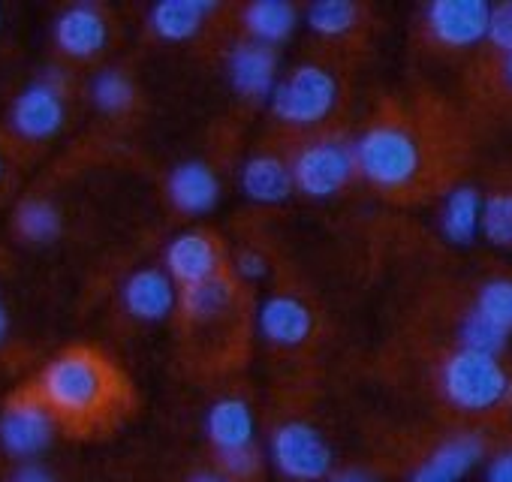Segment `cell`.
I'll use <instances>...</instances> for the list:
<instances>
[{
	"label": "cell",
	"mask_w": 512,
	"mask_h": 482,
	"mask_svg": "<svg viewBox=\"0 0 512 482\" xmlns=\"http://www.w3.org/2000/svg\"><path fill=\"white\" fill-rule=\"evenodd\" d=\"M479 217H482V202H479V193L473 187H461L449 196L446 208H443V232L452 238V241H470L476 226H479Z\"/></svg>",
	"instance_id": "7402d4cb"
},
{
	"label": "cell",
	"mask_w": 512,
	"mask_h": 482,
	"mask_svg": "<svg viewBox=\"0 0 512 482\" xmlns=\"http://www.w3.org/2000/svg\"><path fill=\"white\" fill-rule=\"evenodd\" d=\"M275 467L293 482H317L332 470V449L320 431L305 422H287L272 437Z\"/></svg>",
	"instance_id": "277c9868"
},
{
	"label": "cell",
	"mask_w": 512,
	"mask_h": 482,
	"mask_svg": "<svg viewBox=\"0 0 512 482\" xmlns=\"http://www.w3.org/2000/svg\"><path fill=\"white\" fill-rule=\"evenodd\" d=\"M356 166L362 175L383 187L398 190L407 187L419 172V145L410 133L398 127H374L356 145Z\"/></svg>",
	"instance_id": "7a4b0ae2"
},
{
	"label": "cell",
	"mask_w": 512,
	"mask_h": 482,
	"mask_svg": "<svg viewBox=\"0 0 512 482\" xmlns=\"http://www.w3.org/2000/svg\"><path fill=\"white\" fill-rule=\"evenodd\" d=\"M244 22L260 43H281L296 25V10L284 0H260V4L247 7Z\"/></svg>",
	"instance_id": "44dd1931"
},
{
	"label": "cell",
	"mask_w": 512,
	"mask_h": 482,
	"mask_svg": "<svg viewBox=\"0 0 512 482\" xmlns=\"http://www.w3.org/2000/svg\"><path fill=\"white\" fill-rule=\"evenodd\" d=\"M220 455V467L223 476L235 479H250L256 470H260V455H256L253 446H241V449H229V452H217Z\"/></svg>",
	"instance_id": "f1b7e54d"
},
{
	"label": "cell",
	"mask_w": 512,
	"mask_h": 482,
	"mask_svg": "<svg viewBox=\"0 0 512 482\" xmlns=\"http://www.w3.org/2000/svg\"><path fill=\"white\" fill-rule=\"evenodd\" d=\"M37 395L70 431H97L124 407V380L94 350H67L49 362Z\"/></svg>",
	"instance_id": "6da1fadb"
},
{
	"label": "cell",
	"mask_w": 512,
	"mask_h": 482,
	"mask_svg": "<svg viewBox=\"0 0 512 482\" xmlns=\"http://www.w3.org/2000/svg\"><path fill=\"white\" fill-rule=\"evenodd\" d=\"M58 46L73 58H91L106 46V22L94 7H73L58 19Z\"/></svg>",
	"instance_id": "4fadbf2b"
},
{
	"label": "cell",
	"mask_w": 512,
	"mask_h": 482,
	"mask_svg": "<svg viewBox=\"0 0 512 482\" xmlns=\"http://www.w3.org/2000/svg\"><path fill=\"white\" fill-rule=\"evenodd\" d=\"M94 103L103 109V112H124L130 103H133V85L127 82L124 73L118 70H106L94 79Z\"/></svg>",
	"instance_id": "83f0119b"
},
{
	"label": "cell",
	"mask_w": 512,
	"mask_h": 482,
	"mask_svg": "<svg viewBox=\"0 0 512 482\" xmlns=\"http://www.w3.org/2000/svg\"><path fill=\"white\" fill-rule=\"evenodd\" d=\"M476 314L494 323L503 332H512V281H491L479 293Z\"/></svg>",
	"instance_id": "cb8c5ba5"
},
{
	"label": "cell",
	"mask_w": 512,
	"mask_h": 482,
	"mask_svg": "<svg viewBox=\"0 0 512 482\" xmlns=\"http://www.w3.org/2000/svg\"><path fill=\"white\" fill-rule=\"evenodd\" d=\"M211 10L214 4H202V0H166V4L154 7L151 25L163 40H187L202 25V16Z\"/></svg>",
	"instance_id": "ffe728a7"
},
{
	"label": "cell",
	"mask_w": 512,
	"mask_h": 482,
	"mask_svg": "<svg viewBox=\"0 0 512 482\" xmlns=\"http://www.w3.org/2000/svg\"><path fill=\"white\" fill-rule=\"evenodd\" d=\"M190 482H232V479L223 476V473H214V470H202V473H196Z\"/></svg>",
	"instance_id": "e575fe53"
},
{
	"label": "cell",
	"mask_w": 512,
	"mask_h": 482,
	"mask_svg": "<svg viewBox=\"0 0 512 482\" xmlns=\"http://www.w3.org/2000/svg\"><path fill=\"white\" fill-rule=\"evenodd\" d=\"M293 169L275 157H256L241 169V187L260 202H281L293 190Z\"/></svg>",
	"instance_id": "d6986e66"
},
{
	"label": "cell",
	"mask_w": 512,
	"mask_h": 482,
	"mask_svg": "<svg viewBox=\"0 0 512 482\" xmlns=\"http://www.w3.org/2000/svg\"><path fill=\"white\" fill-rule=\"evenodd\" d=\"M217 178L202 163H184L169 178V196L172 202L187 214H202L217 202Z\"/></svg>",
	"instance_id": "e0dca14e"
},
{
	"label": "cell",
	"mask_w": 512,
	"mask_h": 482,
	"mask_svg": "<svg viewBox=\"0 0 512 482\" xmlns=\"http://www.w3.org/2000/svg\"><path fill=\"white\" fill-rule=\"evenodd\" d=\"M7 335V314H4V305H0V341Z\"/></svg>",
	"instance_id": "d590c367"
},
{
	"label": "cell",
	"mask_w": 512,
	"mask_h": 482,
	"mask_svg": "<svg viewBox=\"0 0 512 482\" xmlns=\"http://www.w3.org/2000/svg\"><path fill=\"white\" fill-rule=\"evenodd\" d=\"M13 482H55V476L40 464H25L13 473Z\"/></svg>",
	"instance_id": "1f68e13d"
},
{
	"label": "cell",
	"mask_w": 512,
	"mask_h": 482,
	"mask_svg": "<svg viewBox=\"0 0 512 482\" xmlns=\"http://www.w3.org/2000/svg\"><path fill=\"white\" fill-rule=\"evenodd\" d=\"M275 52L263 43H244L229 58V79L244 97H266L275 85Z\"/></svg>",
	"instance_id": "8fae6325"
},
{
	"label": "cell",
	"mask_w": 512,
	"mask_h": 482,
	"mask_svg": "<svg viewBox=\"0 0 512 482\" xmlns=\"http://www.w3.org/2000/svg\"><path fill=\"white\" fill-rule=\"evenodd\" d=\"M356 169V157L344 142H314L308 145L293 166V181L308 196L338 193Z\"/></svg>",
	"instance_id": "52a82bcc"
},
{
	"label": "cell",
	"mask_w": 512,
	"mask_h": 482,
	"mask_svg": "<svg viewBox=\"0 0 512 482\" xmlns=\"http://www.w3.org/2000/svg\"><path fill=\"white\" fill-rule=\"evenodd\" d=\"M55 434V419L40 401L37 392H25L10 401V407L0 416V443L10 455L31 458L40 455Z\"/></svg>",
	"instance_id": "8992f818"
},
{
	"label": "cell",
	"mask_w": 512,
	"mask_h": 482,
	"mask_svg": "<svg viewBox=\"0 0 512 482\" xmlns=\"http://www.w3.org/2000/svg\"><path fill=\"white\" fill-rule=\"evenodd\" d=\"M166 266L175 281L193 287L202 281H211L217 272V248L214 241L202 232H187L178 235L169 251H166Z\"/></svg>",
	"instance_id": "30bf717a"
},
{
	"label": "cell",
	"mask_w": 512,
	"mask_h": 482,
	"mask_svg": "<svg viewBox=\"0 0 512 482\" xmlns=\"http://www.w3.org/2000/svg\"><path fill=\"white\" fill-rule=\"evenodd\" d=\"M479 220H482L488 241H494L500 248H512V193L491 196Z\"/></svg>",
	"instance_id": "484cf974"
},
{
	"label": "cell",
	"mask_w": 512,
	"mask_h": 482,
	"mask_svg": "<svg viewBox=\"0 0 512 482\" xmlns=\"http://www.w3.org/2000/svg\"><path fill=\"white\" fill-rule=\"evenodd\" d=\"M260 332L281 347L302 344L311 335V311L293 296H275L260 308Z\"/></svg>",
	"instance_id": "7c38bea8"
},
{
	"label": "cell",
	"mask_w": 512,
	"mask_h": 482,
	"mask_svg": "<svg viewBox=\"0 0 512 482\" xmlns=\"http://www.w3.org/2000/svg\"><path fill=\"white\" fill-rule=\"evenodd\" d=\"M235 269H238L244 278H250V281H253V278H263L266 263H263V257H260V254H250V251H247V254H241V257H238Z\"/></svg>",
	"instance_id": "4dcf8cb0"
},
{
	"label": "cell",
	"mask_w": 512,
	"mask_h": 482,
	"mask_svg": "<svg viewBox=\"0 0 512 482\" xmlns=\"http://www.w3.org/2000/svg\"><path fill=\"white\" fill-rule=\"evenodd\" d=\"M506 79H509V85H512V52H509V61H506Z\"/></svg>",
	"instance_id": "8d00e7d4"
},
{
	"label": "cell",
	"mask_w": 512,
	"mask_h": 482,
	"mask_svg": "<svg viewBox=\"0 0 512 482\" xmlns=\"http://www.w3.org/2000/svg\"><path fill=\"white\" fill-rule=\"evenodd\" d=\"M461 341H464V350L470 353H482V356H494L503 350L506 344V332L497 329L494 323H488L482 314H470L461 326Z\"/></svg>",
	"instance_id": "4316f807"
},
{
	"label": "cell",
	"mask_w": 512,
	"mask_h": 482,
	"mask_svg": "<svg viewBox=\"0 0 512 482\" xmlns=\"http://www.w3.org/2000/svg\"><path fill=\"white\" fill-rule=\"evenodd\" d=\"M482 458V440L473 434H461L443 443L416 473L413 482H455Z\"/></svg>",
	"instance_id": "5bb4252c"
},
{
	"label": "cell",
	"mask_w": 512,
	"mask_h": 482,
	"mask_svg": "<svg viewBox=\"0 0 512 482\" xmlns=\"http://www.w3.org/2000/svg\"><path fill=\"white\" fill-rule=\"evenodd\" d=\"M0 172H4V166H0Z\"/></svg>",
	"instance_id": "74e56055"
},
{
	"label": "cell",
	"mask_w": 512,
	"mask_h": 482,
	"mask_svg": "<svg viewBox=\"0 0 512 482\" xmlns=\"http://www.w3.org/2000/svg\"><path fill=\"white\" fill-rule=\"evenodd\" d=\"M491 25V7L482 0H437L428 7L431 34L452 49L476 46Z\"/></svg>",
	"instance_id": "ba28073f"
},
{
	"label": "cell",
	"mask_w": 512,
	"mask_h": 482,
	"mask_svg": "<svg viewBox=\"0 0 512 482\" xmlns=\"http://www.w3.org/2000/svg\"><path fill=\"white\" fill-rule=\"evenodd\" d=\"M335 482H377L371 473H365V470H347V473H341Z\"/></svg>",
	"instance_id": "836d02e7"
},
{
	"label": "cell",
	"mask_w": 512,
	"mask_h": 482,
	"mask_svg": "<svg viewBox=\"0 0 512 482\" xmlns=\"http://www.w3.org/2000/svg\"><path fill=\"white\" fill-rule=\"evenodd\" d=\"M353 22H356V7L344 4V0H323V4H314L308 10V25L323 37H338L350 31Z\"/></svg>",
	"instance_id": "d4e9b609"
},
{
	"label": "cell",
	"mask_w": 512,
	"mask_h": 482,
	"mask_svg": "<svg viewBox=\"0 0 512 482\" xmlns=\"http://www.w3.org/2000/svg\"><path fill=\"white\" fill-rule=\"evenodd\" d=\"M184 317L196 326H214L217 320L232 314L235 305V293L229 287V281L223 278H211L202 284H193L184 290Z\"/></svg>",
	"instance_id": "ac0fdd59"
},
{
	"label": "cell",
	"mask_w": 512,
	"mask_h": 482,
	"mask_svg": "<svg viewBox=\"0 0 512 482\" xmlns=\"http://www.w3.org/2000/svg\"><path fill=\"white\" fill-rule=\"evenodd\" d=\"M208 437L217 452L253 446V416L241 398H223L208 410Z\"/></svg>",
	"instance_id": "2e32d148"
},
{
	"label": "cell",
	"mask_w": 512,
	"mask_h": 482,
	"mask_svg": "<svg viewBox=\"0 0 512 482\" xmlns=\"http://www.w3.org/2000/svg\"><path fill=\"white\" fill-rule=\"evenodd\" d=\"M338 100V85L323 67H299L287 82L275 88V112L290 124L323 121Z\"/></svg>",
	"instance_id": "5b68a950"
},
{
	"label": "cell",
	"mask_w": 512,
	"mask_h": 482,
	"mask_svg": "<svg viewBox=\"0 0 512 482\" xmlns=\"http://www.w3.org/2000/svg\"><path fill=\"white\" fill-rule=\"evenodd\" d=\"M124 305L139 320H163L175 305L169 278L154 269L136 272L124 287Z\"/></svg>",
	"instance_id": "9a60e30c"
},
{
	"label": "cell",
	"mask_w": 512,
	"mask_h": 482,
	"mask_svg": "<svg viewBox=\"0 0 512 482\" xmlns=\"http://www.w3.org/2000/svg\"><path fill=\"white\" fill-rule=\"evenodd\" d=\"M443 392L461 410H488L509 392V380L494 356L461 350L443 368Z\"/></svg>",
	"instance_id": "3957f363"
},
{
	"label": "cell",
	"mask_w": 512,
	"mask_h": 482,
	"mask_svg": "<svg viewBox=\"0 0 512 482\" xmlns=\"http://www.w3.org/2000/svg\"><path fill=\"white\" fill-rule=\"evenodd\" d=\"M488 37L494 40V46H500V49H509V52H512V4H503V7L491 10Z\"/></svg>",
	"instance_id": "f546056e"
},
{
	"label": "cell",
	"mask_w": 512,
	"mask_h": 482,
	"mask_svg": "<svg viewBox=\"0 0 512 482\" xmlns=\"http://www.w3.org/2000/svg\"><path fill=\"white\" fill-rule=\"evenodd\" d=\"M488 482H512V455H500L488 467Z\"/></svg>",
	"instance_id": "d6a6232c"
},
{
	"label": "cell",
	"mask_w": 512,
	"mask_h": 482,
	"mask_svg": "<svg viewBox=\"0 0 512 482\" xmlns=\"http://www.w3.org/2000/svg\"><path fill=\"white\" fill-rule=\"evenodd\" d=\"M16 226L28 241H52L61 229V217L58 211L43 202V199H31L19 208L16 214Z\"/></svg>",
	"instance_id": "603a6c76"
},
{
	"label": "cell",
	"mask_w": 512,
	"mask_h": 482,
	"mask_svg": "<svg viewBox=\"0 0 512 482\" xmlns=\"http://www.w3.org/2000/svg\"><path fill=\"white\" fill-rule=\"evenodd\" d=\"M61 124H64L61 91L49 88L46 82L28 88L13 106V127L25 139H46V136L58 133Z\"/></svg>",
	"instance_id": "9c48e42d"
}]
</instances>
